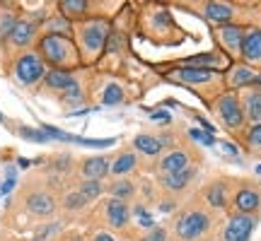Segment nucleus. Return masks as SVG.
<instances>
[{
    "mask_svg": "<svg viewBox=\"0 0 261 241\" xmlns=\"http://www.w3.org/2000/svg\"><path fill=\"white\" fill-rule=\"evenodd\" d=\"M208 227H210V217L206 212H189V215L177 219L174 231H177V236L182 241H194L198 236H203L208 231Z\"/></svg>",
    "mask_w": 261,
    "mask_h": 241,
    "instance_id": "f03ea898",
    "label": "nucleus"
},
{
    "mask_svg": "<svg viewBox=\"0 0 261 241\" xmlns=\"http://www.w3.org/2000/svg\"><path fill=\"white\" fill-rule=\"evenodd\" d=\"M235 205H237V210L242 212V215H249V212H254V210L261 205V196L256 193V191H251V188H244V191H239L237 193Z\"/></svg>",
    "mask_w": 261,
    "mask_h": 241,
    "instance_id": "2eb2a0df",
    "label": "nucleus"
},
{
    "mask_svg": "<svg viewBox=\"0 0 261 241\" xmlns=\"http://www.w3.org/2000/svg\"><path fill=\"white\" fill-rule=\"evenodd\" d=\"M128 217H130V210H128V205H126L123 200L111 198V200L107 203V219H109V224H111V227H116V229L126 227Z\"/></svg>",
    "mask_w": 261,
    "mask_h": 241,
    "instance_id": "1a4fd4ad",
    "label": "nucleus"
},
{
    "mask_svg": "<svg viewBox=\"0 0 261 241\" xmlns=\"http://www.w3.org/2000/svg\"><path fill=\"white\" fill-rule=\"evenodd\" d=\"M15 24H17V20H15L12 15H5V17L0 20V34H3V36H10L12 29H15Z\"/></svg>",
    "mask_w": 261,
    "mask_h": 241,
    "instance_id": "c9c22d12",
    "label": "nucleus"
},
{
    "mask_svg": "<svg viewBox=\"0 0 261 241\" xmlns=\"http://www.w3.org/2000/svg\"><path fill=\"white\" fill-rule=\"evenodd\" d=\"M39 48H41V55L51 66H65L68 61H73V44L63 34H46Z\"/></svg>",
    "mask_w": 261,
    "mask_h": 241,
    "instance_id": "f257e3e1",
    "label": "nucleus"
},
{
    "mask_svg": "<svg viewBox=\"0 0 261 241\" xmlns=\"http://www.w3.org/2000/svg\"><path fill=\"white\" fill-rule=\"evenodd\" d=\"M87 8H90V5H87L85 0H63V3H61V10H63L65 15H82Z\"/></svg>",
    "mask_w": 261,
    "mask_h": 241,
    "instance_id": "c756f323",
    "label": "nucleus"
},
{
    "mask_svg": "<svg viewBox=\"0 0 261 241\" xmlns=\"http://www.w3.org/2000/svg\"><path fill=\"white\" fill-rule=\"evenodd\" d=\"M254 85H259L261 87V75H256V82H254Z\"/></svg>",
    "mask_w": 261,
    "mask_h": 241,
    "instance_id": "49530a36",
    "label": "nucleus"
},
{
    "mask_svg": "<svg viewBox=\"0 0 261 241\" xmlns=\"http://www.w3.org/2000/svg\"><path fill=\"white\" fill-rule=\"evenodd\" d=\"M111 196L116 198V200H128V198L133 196V184L126 181V178L114 181V184H111Z\"/></svg>",
    "mask_w": 261,
    "mask_h": 241,
    "instance_id": "bb28decb",
    "label": "nucleus"
},
{
    "mask_svg": "<svg viewBox=\"0 0 261 241\" xmlns=\"http://www.w3.org/2000/svg\"><path fill=\"white\" fill-rule=\"evenodd\" d=\"M29 164H32V162H29L27 157H20V159H17V166H20V169H27Z\"/></svg>",
    "mask_w": 261,
    "mask_h": 241,
    "instance_id": "c03bdc74",
    "label": "nucleus"
},
{
    "mask_svg": "<svg viewBox=\"0 0 261 241\" xmlns=\"http://www.w3.org/2000/svg\"><path fill=\"white\" fill-rule=\"evenodd\" d=\"M15 75L22 85H34L39 82L44 75H46V68H44V61L36 53H24L22 58H17L15 63Z\"/></svg>",
    "mask_w": 261,
    "mask_h": 241,
    "instance_id": "20e7f679",
    "label": "nucleus"
},
{
    "mask_svg": "<svg viewBox=\"0 0 261 241\" xmlns=\"http://www.w3.org/2000/svg\"><path fill=\"white\" fill-rule=\"evenodd\" d=\"M51 27V34H61V32H68V22L65 20H54V22L49 24Z\"/></svg>",
    "mask_w": 261,
    "mask_h": 241,
    "instance_id": "a19ab883",
    "label": "nucleus"
},
{
    "mask_svg": "<svg viewBox=\"0 0 261 241\" xmlns=\"http://www.w3.org/2000/svg\"><path fill=\"white\" fill-rule=\"evenodd\" d=\"M143 241H167V231L160 229V227H152V229L145 234Z\"/></svg>",
    "mask_w": 261,
    "mask_h": 241,
    "instance_id": "e433bc0d",
    "label": "nucleus"
},
{
    "mask_svg": "<svg viewBox=\"0 0 261 241\" xmlns=\"http://www.w3.org/2000/svg\"><path fill=\"white\" fill-rule=\"evenodd\" d=\"M41 131L49 135V140H63V143H73V145H80V147L104 150V147H111V145L119 143V138H82V135H73V133L58 131V128H51V126H41Z\"/></svg>",
    "mask_w": 261,
    "mask_h": 241,
    "instance_id": "7ed1b4c3",
    "label": "nucleus"
},
{
    "mask_svg": "<svg viewBox=\"0 0 261 241\" xmlns=\"http://www.w3.org/2000/svg\"><path fill=\"white\" fill-rule=\"evenodd\" d=\"M133 145H136V150H138V152L148 154V157H155V154H160V150H162L160 140H157V138H152V135H136Z\"/></svg>",
    "mask_w": 261,
    "mask_h": 241,
    "instance_id": "6ab92c4d",
    "label": "nucleus"
},
{
    "mask_svg": "<svg viewBox=\"0 0 261 241\" xmlns=\"http://www.w3.org/2000/svg\"><path fill=\"white\" fill-rule=\"evenodd\" d=\"M80 196L85 198L87 203L95 200V198H99L102 196V184H99V181H85V184L80 186Z\"/></svg>",
    "mask_w": 261,
    "mask_h": 241,
    "instance_id": "cd10ccee",
    "label": "nucleus"
},
{
    "mask_svg": "<svg viewBox=\"0 0 261 241\" xmlns=\"http://www.w3.org/2000/svg\"><path fill=\"white\" fill-rule=\"evenodd\" d=\"M15 186H17V169L12 164H8L5 166V178H0V198L8 196Z\"/></svg>",
    "mask_w": 261,
    "mask_h": 241,
    "instance_id": "a878e982",
    "label": "nucleus"
},
{
    "mask_svg": "<svg viewBox=\"0 0 261 241\" xmlns=\"http://www.w3.org/2000/svg\"><path fill=\"white\" fill-rule=\"evenodd\" d=\"M150 118H152V120H160V123H172V116H169V111H162V109L150 111Z\"/></svg>",
    "mask_w": 261,
    "mask_h": 241,
    "instance_id": "4c0bfd02",
    "label": "nucleus"
},
{
    "mask_svg": "<svg viewBox=\"0 0 261 241\" xmlns=\"http://www.w3.org/2000/svg\"><path fill=\"white\" fill-rule=\"evenodd\" d=\"M107 34H109L107 22H102V20L87 22L82 27V46H85L87 53H97L99 48L107 44Z\"/></svg>",
    "mask_w": 261,
    "mask_h": 241,
    "instance_id": "39448f33",
    "label": "nucleus"
},
{
    "mask_svg": "<svg viewBox=\"0 0 261 241\" xmlns=\"http://www.w3.org/2000/svg\"><path fill=\"white\" fill-rule=\"evenodd\" d=\"M27 210L36 215V217H51L56 210V200L51 193H44V191H36V193H29L27 196Z\"/></svg>",
    "mask_w": 261,
    "mask_h": 241,
    "instance_id": "6e6552de",
    "label": "nucleus"
},
{
    "mask_svg": "<svg viewBox=\"0 0 261 241\" xmlns=\"http://www.w3.org/2000/svg\"><path fill=\"white\" fill-rule=\"evenodd\" d=\"M194 178V169H186V171H179V174H162V186L169 188V191H182V188L189 186V181Z\"/></svg>",
    "mask_w": 261,
    "mask_h": 241,
    "instance_id": "dca6fc26",
    "label": "nucleus"
},
{
    "mask_svg": "<svg viewBox=\"0 0 261 241\" xmlns=\"http://www.w3.org/2000/svg\"><path fill=\"white\" fill-rule=\"evenodd\" d=\"M189 63H218V55L215 53H201V55H194Z\"/></svg>",
    "mask_w": 261,
    "mask_h": 241,
    "instance_id": "58836bf2",
    "label": "nucleus"
},
{
    "mask_svg": "<svg viewBox=\"0 0 261 241\" xmlns=\"http://www.w3.org/2000/svg\"><path fill=\"white\" fill-rule=\"evenodd\" d=\"M218 113H220V118L225 120L228 128H239L242 120H244V111H242L239 99L235 94H225L218 101Z\"/></svg>",
    "mask_w": 261,
    "mask_h": 241,
    "instance_id": "0eeeda50",
    "label": "nucleus"
},
{
    "mask_svg": "<svg viewBox=\"0 0 261 241\" xmlns=\"http://www.w3.org/2000/svg\"><path fill=\"white\" fill-rule=\"evenodd\" d=\"M136 154L133 152H123V154H119V159L111 164V171L114 174H128V171H133L136 169Z\"/></svg>",
    "mask_w": 261,
    "mask_h": 241,
    "instance_id": "4be33fe9",
    "label": "nucleus"
},
{
    "mask_svg": "<svg viewBox=\"0 0 261 241\" xmlns=\"http://www.w3.org/2000/svg\"><path fill=\"white\" fill-rule=\"evenodd\" d=\"M254 227H256V219L251 215H242L239 212L235 217H230V224L225 229V241H249Z\"/></svg>",
    "mask_w": 261,
    "mask_h": 241,
    "instance_id": "423d86ee",
    "label": "nucleus"
},
{
    "mask_svg": "<svg viewBox=\"0 0 261 241\" xmlns=\"http://www.w3.org/2000/svg\"><path fill=\"white\" fill-rule=\"evenodd\" d=\"M254 82H256V75L251 73L249 68H244V66L235 68L232 80H230V85H232V87H244V85H254Z\"/></svg>",
    "mask_w": 261,
    "mask_h": 241,
    "instance_id": "b1692460",
    "label": "nucleus"
},
{
    "mask_svg": "<svg viewBox=\"0 0 261 241\" xmlns=\"http://www.w3.org/2000/svg\"><path fill=\"white\" fill-rule=\"evenodd\" d=\"M223 152L228 154V157H232V159H239V152H237V147H235V145L232 143H228V140H223Z\"/></svg>",
    "mask_w": 261,
    "mask_h": 241,
    "instance_id": "ea45409f",
    "label": "nucleus"
},
{
    "mask_svg": "<svg viewBox=\"0 0 261 241\" xmlns=\"http://www.w3.org/2000/svg\"><path fill=\"white\" fill-rule=\"evenodd\" d=\"M63 205H65V210H80L87 205V200L80 196V191H75V193H68V196H65Z\"/></svg>",
    "mask_w": 261,
    "mask_h": 241,
    "instance_id": "2f4dec72",
    "label": "nucleus"
},
{
    "mask_svg": "<svg viewBox=\"0 0 261 241\" xmlns=\"http://www.w3.org/2000/svg\"><path fill=\"white\" fill-rule=\"evenodd\" d=\"M220 39L228 46V51H239L242 48V39H244V29L237 24H223L220 27Z\"/></svg>",
    "mask_w": 261,
    "mask_h": 241,
    "instance_id": "4468645a",
    "label": "nucleus"
},
{
    "mask_svg": "<svg viewBox=\"0 0 261 241\" xmlns=\"http://www.w3.org/2000/svg\"><path fill=\"white\" fill-rule=\"evenodd\" d=\"M196 120L201 123V131H203V133H210V135H215V126H213V123H208L203 116H196Z\"/></svg>",
    "mask_w": 261,
    "mask_h": 241,
    "instance_id": "79ce46f5",
    "label": "nucleus"
},
{
    "mask_svg": "<svg viewBox=\"0 0 261 241\" xmlns=\"http://www.w3.org/2000/svg\"><path fill=\"white\" fill-rule=\"evenodd\" d=\"M0 120H3V113H0Z\"/></svg>",
    "mask_w": 261,
    "mask_h": 241,
    "instance_id": "09e8293b",
    "label": "nucleus"
},
{
    "mask_svg": "<svg viewBox=\"0 0 261 241\" xmlns=\"http://www.w3.org/2000/svg\"><path fill=\"white\" fill-rule=\"evenodd\" d=\"M247 140H249L251 147L261 150V123H254V126H251V131L247 133Z\"/></svg>",
    "mask_w": 261,
    "mask_h": 241,
    "instance_id": "f704fd0d",
    "label": "nucleus"
},
{
    "mask_svg": "<svg viewBox=\"0 0 261 241\" xmlns=\"http://www.w3.org/2000/svg\"><path fill=\"white\" fill-rule=\"evenodd\" d=\"M232 5H228V3H206V15L208 20H213V22H220L225 24L232 17Z\"/></svg>",
    "mask_w": 261,
    "mask_h": 241,
    "instance_id": "f3484780",
    "label": "nucleus"
},
{
    "mask_svg": "<svg viewBox=\"0 0 261 241\" xmlns=\"http://www.w3.org/2000/svg\"><path fill=\"white\" fill-rule=\"evenodd\" d=\"M160 210H162V212H172V210H174V203H162V205H160Z\"/></svg>",
    "mask_w": 261,
    "mask_h": 241,
    "instance_id": "a18cd8bd",
    "label": "nucleus"
},
{
    "mask_svg": "<svg viewBox=\"0 0 261 241\" xmlns=\"http://www.w3.org/2000/svg\"><path fill=\"white\" fill-rule=\"evenodd\" d=\"M256 174H261V164H259V166H256Z\"/></svg>",
    "mask_w": 261,
    "mask_h": 241,
    "instance_id": "de8ad7c7",
    "label": "nucleus"
},
{
    "mask_svg": "<svg viewBox=\"0 0 261 241\" xmlns=\"http://www.w3.org/2000/svg\"><path fill=\"white\" fill-rule=\"evenodd\" d=\"M244 104H247V118L259 123L261 120V92H249Z\"/></svg>",
    "mask_w": 261,
    "mask_h": 241,
    "instance_id": "5701e85b",
    "label": "nucleus"
},
{
    "mask_svg": "<svg viewBox=\"0 0 261 241\" xmlns=\"http://www.w3.org/2000/svg\"><path fill=\"white\" fill-rule=\"evenodd\" d=\"M133 215H136V219H138V224H141V227H145L148 231L155 227V219H152V215L145 208H143V205H138V208L133 210Z\"/></svg>",
    "mask_w": 261,
    "mask_h": 241,
    "instance_id": "7c9ffc66",
    "label": "nucleus"
},
{
    "mask_svg": "<svg viewBox=\"0 0 261 241\" xmlns=\"http://www.w3.org/2000/svg\"><path fill=\"white\" fill-rule=\"evenodd\" d=\"M179 77L189 82V85H196V82H210L213 80V70H198V68H182L179 70Z\"/></svg>",
    "mask_w": 261,
    "mask_h": 241,
    "instance_id": "aec40b11",
    "label": "nucleus"
},
{
    "mask_svg": "<svg viewBox=\"0 0 261 241\" xmlns=\"http://www.w3.org/2000/svg\"><path fill=\"white\" fill-rule=\"evenodd\" d=\"M121 101H123V89H121L116 82L107 85V89H104V97H102V104H104V106H119Z\"/></svg>",
    "mask_w": 261,
    "mask_h": 241,
    "instance_id": "393cba45",
    "label": "nucleus"
},
{
    "mask_svg": "<svg viewBox=\"0 0 261 241\" xmlns=\"http://www.w3.org/2000/svg\"><path fill=\"white\" fill-rule=\"evenodd\" d=\"M17 133H20L24 140H29V143H49V135H46L44 131H36V128H27V126H22Z\"/></svg>",
    "mask_w": 261,
    "mask_h": 241,
    "instance_id": "c85d7f7f",
    "label": "nucleus"
},
{
    "mask_svg": "<svg viewBox=\"0 0 261 241\" xmlns=\"http://www.w3.org/2000/svg\"><path fill=\"white\" fill-rule=\"evenodd\" d=\"M109 171H111V166H109V159H104V157H90V159H85V164H82V174L90 181H99Z\"/></svg>",
    "mask_w": 261,
    "mask_h": 241,
    "instance_id": "ddd939ff",
    "label": "nucleus"
},
{
    "mask_svg": "<svg viewBox=\"0 0 261 241\" xmlns=\"http://www.w3.org/2000/svg\"><path fill=\"white\" fill-rule=\"evenodd\" d=\"M44 82H46L51 89H61V92H68L70 87H75L77 85L75 77L70 75V73H65V70H61V68L46 73V75H44Z\"/></svg>",
    "mask_w": 261,
    "mask_h": 241,
    "instance_id": "f8f14e48",
    "label": "nucleus"
},
{
    "mask_svg": "<svg viewBox=\"0 0 261 241\" xmlns=\"http://www.w3.org/2000/svg\"><path fill=\"white\" fill-rule=\"evenodd\" d=\"M32 36H34L32 22H17L15 29H12V34H10V41H12V46H27L32 41Z\"/></svg>",
    "mask_w": 261,
    "mask_h": 241,
    "instance_id": "a211bd4d",
    "label": "nucleus"
},
{
    "mask_svg": "<svg viewBox=\"0 0 261 241\" xmlns=\"http://www.w3.org/2000/svg\"><path fill=\"white\" fill-rule=\"evenodd\" d=\"M63 101L65 104H80V101H82V89H80V85H75V87H70L68 92H63Z\"/></svg>",
    "mask_w": 261,
    "mask_h": 241,
    "instance_id": "72a5a7b5",
    "label": "nucleus"
},
{
    "mask_svg": "<svg viewBox=\"0 0 261 241\" xmlns=\"http://www.w3.org/2000/svg\"><path fill=\"white\" fill-rule=\"evenodd\" d=\"M95 241H114V236H111V234H107V231H102V234H97V236H95Z\"/></svg>",
    "mask_w": 261,
    "mask_h": 241,
    "instance_id": "37998d69",
    "label": "nucleus"
},
{
    "mask_svg": "<svg viewBox=\"0 0 261 241\" xmlns=\"http://www.w3.org/2000/svg\"><path fill=\"white\" fill-rule=\"evenodd\" d=\"M160 169H162V174H179V171H186V169H189V154L182 152V150H174V152H169L167 157H162Z\"/></svg>",
    "mask_w": 261,
    "mask_h": 241,
    "instance_id": "9b49d317",
    "label": "nucleus"
},
{
    "mask_svg": "<svg viewBox=\"0 0 261 241\" xmlns=\"http://www.w3.org/2000/svg\"><path fill=\"white\" fill-rule=\"evenodd\" d=\"M239 51L247 61H261V29H249L244 34Z\"/></svg>",
    "mask_w": 261,
    "mask_h": 241,
    "instance_id": "9d476101",
    "label": "nucleus"
},
{
    "mask_svg": "<svg viewBox=\"0 0 261 241\" xmlns=\"http://www.w3.org/2000/svg\"><path fill=\"white\" fill-rule=\"evenodd\" d=\"M189 135L194 138L196 143L206 145V147H213V145H215V135H210V133H203L201 128H191V131H189Z\"/></svg>",
    "mask_w": 261,
    "mask_h": 241,
    "instance_id": "473e14b6",
    "label": "nucleus"
},
{
    "mask_svg": "<svg viewBox=\"0 0 261 241\" xmlns=\"http://www.w3.org/2000/svg\"><path fill=\"white\" fill-rule=\"evenodd\" d=\"M206 198H208V203H210L213 208L220 210V208H225V203H228V191H225L223 184H213V186L208 188Z\"/></svg>",
    "mask_w": 261,
    "mask_h": 241,
    "instance_id": "412c9836",
    "label": "nucleus"
}]
</instances>
